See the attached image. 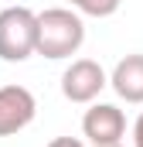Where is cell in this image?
I'll list each match as a JSON object with an SVG mask.
<instances>
[{"label": "cell", "mask_w": 143, "mask_h": 147, "mask_svg": "<svg viewBox=\"0 0 143 147\" xmlns=\"http://www.w3.org/2000/svg\"><path fill=\"white\" fill-rule=\"evenodd\" d=\"M37 113V99L27 86H0V137L21 134Z\"/></svg>", "instance_id": "cell-4"}, {"label": "cell", "mask_w": 143, "mask_h": 147, "mask_svg": "<svg viewBox=\"0 0 143 147\" xmlns=\"http://www.w3.org/2000/svg\"><path fill=\"white\" fill-rule=\"evenodd\" d=\"M37 55V14L31 7H3L0 10V58L27 62Z\"/></svg>", "instance_id": "cell-2"}, {"label": "cell", "mask_w": 143, "mask_h": 147, "mask_svg": "<svg viewBox=\"0 0 143 147\" xmlns=\"http://www.w3.org/2000/svg\"><path fill=\"white\" fill-rule=\"evenodd\" d=\"M133 147H143V113L136 116V123H133Z\"/></svg>", "instance_id": "cell-9"}, {"label": "cell", "mask_w": 143, "mask_h": 147, "mask_svg": "<svg viewBox=\"0 0 143 147\" xmlns=\"http://www.w3.org/2000/svg\"><path fill=\"white\" fill-rule=\"evenodd\" d=\"M48 147H85L78 137H55V140H48Z\"/></svg>", "instance_id": "cell-8"}, {"label": "cell", "mask_w": 143, "mask_h": 147, "mask_svg": "<svg viewBox=\"0 0 143 147\" xmlns=\"http://www.w3.org/2000/svg\"><path fill=\"white\" fill-rule=\"evenodd\" d=\"M106 86H109L106 69L92 58H75L61 72V96L68 103H96Z\"/></svg>", "instance_id": "cell-3"}, {"label": "cell", "mask_w": 143, "mask_h": 147, "mask_svg": "<svg viewBox=\"0 0 143 147\" xmlns=\"http://www.w3.org/2000/svg\"><path fill=\"white\" fill-rule=\"evenodd\" d=\"M68 3H72V10H78L85 17H112L123 0H68Z\"/></svg>", "instance_id": "cell-7"}, {"label": "cell", "mask_w": 143, "mask_h": 147, "mask_svg": "<svg viewBox=\"0 0 143 147\" xmlns=\"http://www.w3.org/2000/svg\"><path fill=\"white\" fill-rule=\"evenodd\" d=\"M109 86L116 89L119 99L143 103V55L140 51H133V55H126V58L116 62V69L109 75Z\"/></svg>", "instance_id": "cell-6"}, {"label": "cell", "mask_w": 143, "mask_h": 147, "mask_svg": "<svg viewBox=\"0 0 143 147\" xmlns=\"http://www.w3.org/2000/svg\"><path fill=\"white\" fill-rule=\"evenodd\" d=\"M85 41V24L82 14L68 10V7H51L37 14V55L58 62V58H72Z\"/></svg>", "instance_id": "cell-1"}, {"label": "cell", "mask_w": 143, "mask_h": 147, "mask_svg": "<svg viewBox=\"0 0 143 147\" xmlns=\"http://www.w3.org/2000/svg\"><path fill=\"white\" fill-rule=\"evenodd\" d=\"M102 147H123V144H102Z\"/></svg>", "instance_id": "cell-10"}, {"label": "cell", "mask_w": 143, "mask_h": 147, "mask_svg": "<svg viewBox=\"0 0 143 147\" xmlns=\"http://www.w3.org/2000/svg\"><path fill=\"white\" fill-rule=\"evenodd\" d=\"M82 134L89 137L92 147L102 144H123V134H126V116L119 106L112 103H92L85 116H82Z\"/></svg>", "instance_id": "cell-5"}]
</instances>
